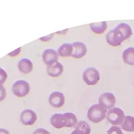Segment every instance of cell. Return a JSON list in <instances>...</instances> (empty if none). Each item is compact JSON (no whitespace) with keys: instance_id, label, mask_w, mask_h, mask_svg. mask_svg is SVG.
<instances>
[{"instance_id":"15","label":"cell","mask_w":134,"mask_h":134,"mask_svg":"<svg viewBox=\"0 0 134 134\" xmlns=\"http://www.w3.org/2000/svg\"><path fill=\"white\" fill-rule=\"evenodd\" d=\"M72 51V43H64L59 47L57 52L59 56L63 58H66L71 57Z\"/></svg>"},{"instance_id":"2","label":"cell","mask_w":134,"mask_h":134,"mask_svg":"<svg viewBox=\"0 0 134 134\" xmlns=\"http://www.w3.org/2000/svg\"><path fill=\"white\" fill-rule=\"evenodd\" d=\"M51 124L55 128L61 129L63 127L73 128L78 124V120L75 114L66 112L63 114L56 113L52 115Z\"/></svg>"},{"instance_id":"21","label":"cell","mask_w":134,"mask_h":134,"mask_svg":"<svg viewBox=\"0 0 134 134\" xmlns=\"http://www.w3.org/2000/svg\"><path fill=\"white\" fill-rule=\"evenodd\" d=\"M7 90L3 85L0 84V102H2L3 100L7 97Z\"/></svg>"},{"instance_id":"10","label":"cell","mask_w":134,"mask_h":134,"mask_svg":"<svg viewBox=\"0 0 134 134\" xmlns=\"http://www.w3.org/2000/svg\"><path fill=\"white\" fill-rule=\"evenodd\" d=\"M48 102L52 106L55 108H60L65 103V97L61 92L54 91L51 93Z\"/></svg>"},{"instance_id":"19","label":"cell","mask_w":134,"mask_h":134,"mask_svg":"<svg viewBox=\"0 0 134 134\" xmlns=\"http://www.w3.org/2000/svg\"><path fill=\"white\" fill-rule=\"evenodd\" d=\"M107 134H124L120 127L118 126L111 127L107 131Z\"/></svg>"},{"instance_id":"22","label":"cell","mask_w":134,"mask_h":134,"mask_svg":"<svg viewBox=\"0 0 134 134\" xmlns=\"http://www.w3.org/2000/svg\"><path fill=\"white\" fill-rule=\"evenodd\" d=\"M33 134H51V133L47 130L43 128H38L36 130Z\"/></svg>"},{"instance_id":"11","label":"cell","mask_w":134,"mask_h":134,"mask_svg":"<svg viewBox=\"0 0 134 134\" xmlns=\"http://www.w3.org/2000/svg\"><path fill=\"white\" fill-rule=\"evenodd\" d=\"M73 51L71 57L75 59H81L86 55L87 48L83 42L77 41L72 43Z\"/></svg>"},{"instance_id":"5","label":"cell","mask_w":134,"mask_h":134,"mask_svg":"<svg viewBox=\"0 0 134 134\" xmlns=\"http://www.w3.org/2000/svg\"><path fill=\"white\" fill-rule=\"evenodd\" d=\"M12 91L15 96L17 97H24L30 91V85L25 80H18L12 86Z\"/></svg>"},{"instance_id":"6","label":"cell","mask_w":134,"mask_h":134,"mask_svg":"<svg viewBox=\"0 0 134 134\" xmlns=\"http://www.w3.org/2000/svg\"><path fill=\"white\" fill-rule=\"evenodd\" d=\"M83 79L88 85H94L100 80L99 71L93 67L87 68L83 72Z\"/></svg>"},{"instance_id":"4","label":"cell","mask_w":134,"mask_h":134,"mask_svg":"<svg viewBox=\"0 0 134 134\" xmlns=\"http://www.w3.org/2000/svg\"><path fill=\"white\" fill-rule=\"evenodd\" d=\"M125 118L124 111L118 107H113L107 111V120L112 125H121Z\"/></svg>"},{"instance_id":"3","label":"cell","mask_w":134,"mask_h":134,"mask_svg":"<svg viewBox=\"0 0 134 134\" xmlns=\"http://www.w3.org/2000/svg\"><path fill=\"white\" fill-rule=\"evenodd\" d=\"M106 114V110L99 104H93L88 108L87 118L91 122L97 124L103 120Z\"/></svg>"},{"instance_id":"23","label":"cell","mask_w":134,"mask_h":134,"mask_svg":"<svg viewBox=\"0 0 134 134\" xmlns=\"http://www.w3.org/2000/svg\"><path fill=\"white\" fill-rule=\"evenodd\" d=\"M21 47H19L18 48L16 49L14 51H13L12 52H11V53H9V54H8V55L10 56V57H16L17 55H19V53H20V52H21Z\"/></svg>"},{"instance_id":"16","label":"cell","mask_w":134,"mask_h":134,"mask_svg":"<svg viewBox=\"0 0 134 134\" xmlns=\"http://www.w3.org/2000/svg\"><path fill=\"white\" fill-rule=\"evenodd\" d=\"M124 62L130 65H134V48L128 47L122 53Z\"/></svg>"},{"instance_id":"17","label":"cell","mask_w":134,"mask_h":134,"mask_svg":"<svg viewBox=\"0 0 134 134\" xmlns=\"http://www.w3.org/2000/svg\"><path fill=\"white\" fill-rule=\"evenodd\" d=\"M121 128L128 132L134 131V117L131 116H126L121 125Z\"/></svg>"},{"instance_id":"13","label":"cell","mask_w":134,"mask_h":134,"mask_svg":"<svg viewBox=\"0 0 134 134\" xmlns=\"http://www.w3.org/2000/svg\"><path fill=\"white\" fill-rule=\"evenodd\" d=\"M18 68L21 72L28 74L31 72L33 70V63L29 59L23 58L18 62Z\"/></svg>"},{"instance_id":"25","label":"cell","mask_w":134,"mask_h":134,"mask_svg":"<svg viewBox=\"0 0 134 134\" xmlns=\"http://www.w3.org/2000/svg\"><path fill=\"white\" fill-rule=\"evenodd\" d=\"M0 134H10L9 131L4 128H0Z\"/></svg>"},{"instance_id":"1","label":"cell","mask_w":134,"mask_h":134,"mask_svg":"<svg viewBox=\"0 0 134 134\" xmlns=\"http://www.w3.org/2000/svg\"><path fill=\"white\" fill-rule=\"evenodd\" d=\"M132 35V31L130 26L127 23H121L107 33L106 39L110 46L116 47L120 46Z\"/></svg>"},{"instance_id":"14","label":"cell","mask_w":134,"mask_h":134,"mask_svg":"<svg viewBox=\"0 0 134 134\" xmlns=\"http://www.w3.org/2000/svg\"><path fill=\"white\" fill-rule=\"evenodd\" d=\"M91 128L88 123L85 121H80L75 127V130L71 134H90Z\"/></svg>"},{"instance_id":"24","label":"cell","mask_w":134,"mask_h":134,"mask_svg":"<svg viewBox=\"0 0 134 134\" xmlns=\"http://www.w3.org/2000/svg\"><path fill=\"white\" fill-rule=\"evenodd\" d=\"M53 36H54V33H53V34H51L49 35H48V36H46L45 37H42L40 39V40H41L42 41H48L52 39Z\"/></svg>"},{"instance_id":"12","label":"cell","mask_w":134,"mask_h":134,"mask_svg":"<svg viewBox=\"0 0 134 134\" xmlns=\"http://www.w3.org/2000/svg\"><path fill=\"white\" fill-rule=\"evenodd\" d=\"M64 68L63 64L59 61L48 66L47 72L48 75L53 77H59L63 72Z\"/></svg>"},{"instance_id":"7","label":"cell","mask_w":134,"mask_h":134,"mask_svg":"<svg viewBox=\"0 0 134 134\" xmlns=\"http://www.w3.org/2000/svg\"><path fill=\"white\" fill-rule=\"evenodd\" d=\"M116 99L114 95L110 92H105L99 98V105L105 109L113 108Z\"/></svg>"},{"instance_id":"20","label":"cell","mask_w":134,"mask_h":134,"mask_svg":"<svg viewBox=\"0 0 134 134\" xmlns=\"http://www.w3.org/2000/svg\"><path fill=\"white\" fill-rule=\"evenodd\" d=\"M7 78V72L1 67H0V84L2 85L6 81Z\"/></svg>"},{"instance_id":"18","label":"cell","mask_w":134,"mask_h":134,"mask_svg":"<svg viewBox=\"0 0 134 134\" xmlns=\"http://www.w3.org/2000/svg\"><path fill=\"white\" fill-rule=\"evenodd\" d=\"M107 27L106 21L98 22V23L90 24V28L91 30L96 34H102Z\"/></svg>"},{"instance_id":"9","label":"cell","mask_w":134,"mask_h":134,"mask_svg":"<svg viewBox=\"0 0 134 134\" xmlns=\"http://www.w3.org/2000/svg\"><path fill=\"white\" fill-rule=\"evenodd\" d=\"M42 58L44 63L49 66L58 61L59 55L55 49L47 48L43 51Z\"/></svg>"},{"instance_id":"8","label":"cell","mask_w":134,"mask_h":134,"mask_svg":"<svg viewBox=\"0 0 134 134\" xmlns=\"http://www.w3.org/2000/svg\"><path fill=\"white\" fill-rule=\"evenodd\" d=\"M20 121L25 126H31L36 122L37 115L36 112L31 109L23 110L20 113Z\"/></svg>"}]
</instances>
